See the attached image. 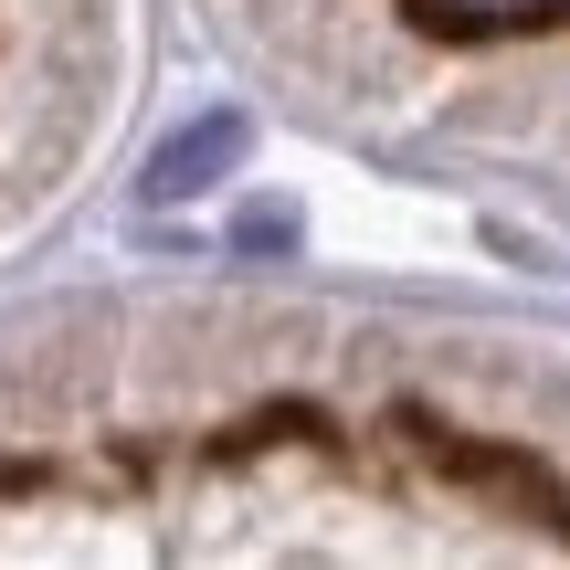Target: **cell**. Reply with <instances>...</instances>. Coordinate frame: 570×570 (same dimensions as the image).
Masks as SVG:
<instances>
[{
    "label": "cell",
    "instance_id": "1",
    "mask_svg": "<svg viewBox=\"0 0 570 570\" xmlns=\"http://www.w3.org/2000/svg\"><path fill=\"white\" fill-rule=\"evenodd\" d=\"M244 148H254V117H244V106H202V117H180L159 148H148L138 190H148V202H190V190L233 180V169H244Z\"/></svg>",
    "mask_w": 570,
    "mask_h": 570
}]
</instances>
